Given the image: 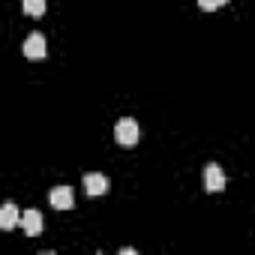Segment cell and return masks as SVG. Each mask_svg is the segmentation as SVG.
<instances>
[{"label":"cell","instance_id":"obj_7","mask_svg":"<svg viewBox=\"0 0 255 255\" xmlns=\"http://www.w3.org/2000/svg\"><path fill=\"white\" fill-rule=\"evenodd\" d=\"M15 222H21V216H18V207H15L12 201H6L3 207H0V228H3V231H9Z\"/></svg>","mask_w":255,"mask_h":255},{"label":"cell","instance_id":"obj_2","mask_svg":"<svg viewBox=\"0 0 255 255\" xmlns=\"http://www.w3.org/2000/svg\"><path fill=\"white\" fill-rule=\"evenodd\" d=\"M24 57H30V60H39V57H45V51H48V45H45V36L42 33H30L27 39H24Z\"/></svg>","mask_w":255,"mask_h":255},{"label":"cell","instance_id":"obj_4","mask_svg":"<svg viewBox=\"0 0 255 255\" xmlns=\"http://www.w3.org/2000/svg\"><path fill=\"white\" fill-rule=\"evenodd\" d=\"M51 207H57V210H72L75 207V192L69 189V186H57V189H51Z\"/></svg>","mask_w":255,"mask_h":255},{"label":"cell","instance_id":"obj_3","mask_svg":"<svg viewBox=\"0 0 255 255\" xmlns=\"http://www.w3.org/2000/svg\"><path fill=\"white\" fill-rule=\"evenodd\" d=\"M204 189L207 192H222L225 189V171L219 165H207L204 168Z\"/></svg>","mask_w":255,"mask_h":255},{"label":"cell","instance_id":"obj_5","mask_svg":"<svg viewBox=\"0 0 255 255\" xmlns=\"http://www.w3.org/2000/svg\"><path fill=\"white\" fill-rule=\"evenodd\" d=\"M84 189H87V195H105L108 192V177L105 174H84Z\"/></svg>","mask_w":255,"mask_h":255},{"label":"cell","instance_id":"obj_6","mask_svg":"<svg viewBox=\"0 0 255 255\" xmlns=\"http://www.w3.org/2000/svg\"><path fill=\"white\" fill-rule=\"evenodd\" d=\"M21 228H24L30 237H36V234L42 231V213H39V210H24V213H21Z\"/></svg>","mask_w":255,"mask_h":255},{"label":"cell","instance_id":"obj_1","mask_svg":"<svg viewBox=\"0 0 255 255\" xmlns=\"http://www.w3.org/2000/svg\"><path fill=\"white\" fill-rule=\"evenodd\" d=\"M114 141L123 144V147H132V144L138 141V123L129 120V117L117 120V126H114Z\"/></svg>","mask_w":255,"mask_h":255},{"label":"cell","instance_id":"obj_9","mask_svg":"<svg viewBox=\"0 0 255 255\" xmlns=\"http://www.w3.org/2000/svg\"><path fill=\"white\" fill-rule=\"evenodd\" d=\"M228 0H198V6L201 9H207V12H213V9H219V6H225Z\"/></svg>","mask_w":255,"mask_h":255},{"label":"cell","instance_id":"obj_8","mask_svg":"<svg viewBox=\"0 0 255 255\" xmlns=\"http://www.w3.org/2000/svg\"><path fill=\"white\" fill-rule=\"evenodd\" d=\"M21 9H24V15L39 18L45 12V0H21Z\"/></svg>","mask_w":255,"mask_h":255}]
</instances>
